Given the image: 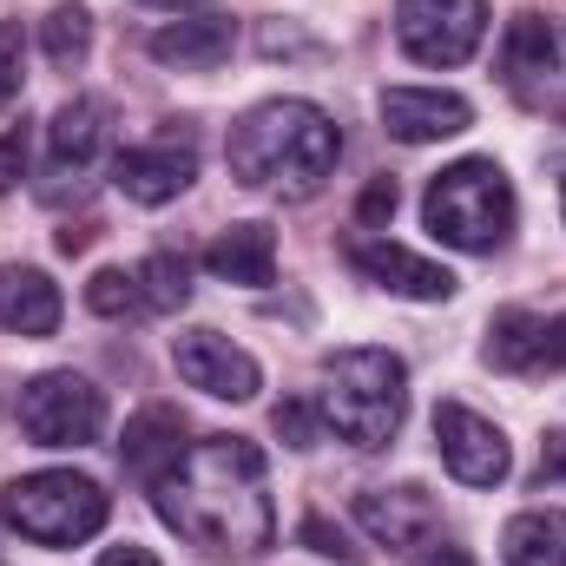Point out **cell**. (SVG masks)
<instances>
[{
    "label": "cell",
    "mask_w": 566,
    "mask_h": 566,
    "mask_svg": "<svg viewBox=\"0 0 566 566\" xmlns=\"http://www.w3.org/2000/svg\"><path fill=\"white\" fill-rule=\"evenodd\" d=\"M264 474H271V461H264L258 441L205 434L198 448H185V461L171 474L151 481V507L191 547H205L218 560H258L277 534Z\"/></svg>",
    "instance_id": "obj_1"
},
{
    "label": "cell",
    "mask_w": 566,
    "mask_h": 566,
    "mask_svg": "<svg viewBox=\"0 0 566 566\" xmlns=\"http://www.w3.org/2000/svg\"><path fill=\"white\" fill-rule=\"evenodd\" d=\"M336 151H343L336 119L310 99H264L224 139L231 178L251 191H283V198H316L323 178L336 171Z\"/></svg>",
    "instance_id": "obj_2"
},
{
    "label": "cell",
    "mask_w": 566,
    "mask_h": 566,
    "mask_svg": "<svg viewBox=\"0 0 566 566\" xmlns=\"http://www.w3.org/2000/svg\"><path fill=\"white\" fill-rule=\"evenodd\" d=\"M409 416V369L402 356L356 343V349H329L323 356V422L336 428L349 448L376 454L402 434Z\"/></svg>",
    "instance_id": "obj_3"
},
{
    "label": "cell",
    "mask_w": 566,
    "mask_h": 566,
    "mask_svg": "<svg viewBox=\"0 0 566 566\" xmlns=\"http://www.w3.org/2000/svg\"><path fill=\"white\" fill-rule=\"evenodd\" d=\"M422 224L454 251H501L514 238V185L494 158H454L422 191Z\"/></svg>",
    "instance_id": "obj_4"
},
{
    "label": "cell",
    "mask_w": 566,
    "mask_h": 566,
    "mask_svg": "<svg viewBox=\"0 0 566 566\" xmlns=\"http://www.w3.org/2000/svg\"><path fill=\"white\" fill-rule=\"evenodd\" d=\"M7 527L33 547H80L106 527L113 514V494L93 481V474H73V468H40V474H20L0 501Z\"/></svg>",
    "instance_id": "obj_5"
},
{
    "label": "cell",
    "mask_w": 566,
    "mask_h": 566,
    "mask_svg": "<svg viewBox=\"0 0 566 566\" xmlns=\"http://www.w3.org/2000/svg\"><path fill=\"white\" fill-rule=\"evenodd\" d=\"M13 416H20V434L33 448H86L106 434V396L73 369H46L20 389Z\"/></svg>",
    "instance_id": "obj_6"
},
{
    "label": "cell",
    "mask_w": 566,
    "mask_h": 566,
    "mask_svg": "<svg viewBox=\"0 0 566 566\" xmlns=\"http://www.w3.org/2000/svg\"><path fill=\"white\" fill-rule=\"evenodd\" d=\"M396 40L416 66H468L488 40V0H396Z\"/></svg>",
    "instance_id": "obj_7"
},
{
    "label": "cell",
    "mask_w": 566,
    "mask_h": 566,
    "mask_svg": "<svg viewBox=\"0 0 566 566\" xmlns=\"http://www.w3.org/2000/svg\"><path fill=\"white\" fill-rule=\"evenodd\" d=\"M434 448H441V468L454 481H468V488H501L507 468H514L507 434L488 416H474L468 402H441L434 409Z\"/></svg>",
    "instance_id": "obj_8"
},
{
    "label": "cell",
    "mask_w": 566,
    "mask_h": 566,
    "mask_svg": "<svg viewBox=\"0 0 566 566\" xmlns=\"http://www.w3.org/2000/svg\"><path fill=\"white\" fill-rule=\"evenodd\" d=\"M171 363H178V376H185L191 389H205V396H218V402H251V396L264 389L258 356L238 349V343L218 336V329H185V336L171 343Z\"/></svg>",
    "instance_id": "obj_9"
},
{
    "label": "cell",
    "mask_w": 566,
    "mask_h": 566,
    "mask_svg": "<svg viewBox=\"0 0 566 566\" xmlns=\"http://www.w3.org/2000/svg\"><path fill=\"white\" fill-rule=\"evenodd\" d=\"M488 363L501 376H560L566 369V316H541V310H501L488 329Z\"/></svg>",
    "instance_id": "obj_10"
},
{
    "label": "cell",
    "mask_w": 566,
    "mask_h": 566,
    "mask_svg": "<svg viewBox=\"0 0 566 566\" xmlns=\"http://www.w3.org/2000/svg\"><path fill=\"white\" fill-rule=\"evenodd\" d=\"M191 178H198V145L178 139V133L126 145V151L113 158V185H119L133 205H171Z\"/></svg>",
    "instance_id": "obj_11"
},
{
    "label": "cell",
    "mask_w": 566,
    "mask_h": 566,
    "mask_svg": "<svg viewBox=\"0 0 566 566\" xmlns=\"http://www.w3.org/2000/svg\"><path fill=\"white\" fill-rule=\"evenodd\" d=\"M356 521L369 527L376 547H396V554H416L441 534V507L428 488H376V494H356Z\"/></svg>",
    "instance_id": "obj_12"
},
{
    "label": "cell",
    "mask_w": 566,
    "mask_h": 566,
    "mask_svg": "<svg viewBox=\"0 0 566 566\" xmlns=\"http://www.w3.org/2000/svg\"><path fill=\"white\" fill-rule=\"evenodd\" d=\"M382 126H389V139H402V145H434V139L468 133L474 106L461 93H441V86H389L382 93Z\"/></svg>",
    "instance_id": "obj_13"
},
{
    "label": "cell",
    "mask_w": 566,
    "mask_h": 566,
    "mask_svg": "<svg viewBox=\"0 0 566 566\" xmlns=\"http://www.w3.org/2000/svg\"><path fill=\"white\" fill-rule=\"evenodd\" d=\"M343 258H349L369 283L396 290V296H416V303H441V296H454V277H448L441 264H428V258L402 251V244H389V238H349Z\"/></svg>",
    "instance_id": "obj_14"
},
{
    "label": "cell",
    "mask_w": 566,
    "mask_h": 566,
    "mask_svg": "<svg viewBox=\"0 0 566 566\" xmlns=\"http://www.w3.org/2000/svg\"><path fill=\"white\" fill-rule=\"evenodd\" d=\"M231 46H238V27H231L224 13L171 20V27H158V33L145 40V53H151L158 66H178V73H211V66L231 60Z\"/></svg>",
    "instance_id": "obj_15"
},
{
    "label": "cell",
    "mask_w": 566,
    "mask_h": 566,
    "mask_svg": "<svg viewBox=\"0 0 566 566\" xmlns=\"http://www.w3.org/2000/svg\"><path fill=\"white\" fill-rule=\"evenodd\" d=\"M119 461H126V474L133 481H158V474H171L178 461H185V416L171 409V402H151L139 409L133 422H126V441H119Z\"/></svg>",
    "instance_id": "obj_16"
},
{
    "label": "cell",
    "mask_w": 566,
    "mask_h": 566,
    "mask_svg": "<svg viewBox=\"0 0 566 566\" xmlns=\"http://www.w3.org/2000/svg\"><path fill=\"white\" fill-rule=\"evenodd\" d=\"M205 271L218 283L264 290V283L277 277V231L271 224H231V231H218V244L205 251Z\"/></svg>",
    "instance_id": "obj_17"
},
{
    "label": "cell",
    "mask_w": 566,
    "mask_h": 566,
    "mask_svg": "<svg viewBox=\"0 0 566 566\" xmlns=\"http://www.w3.org/2000/svg\"><path fill=\"white\" fill-rule=\"evenodd\" d=\"M0 323L13 336H53L60 329V283L33 264H7L0 271Z\"/></svg>",
    "instance_id": "obj_18"
},
{
    "label": "cell",
    "mask_w": 566,
    "mask_h": 566,
    "mask_svg": "<svg viewBox=\"0 0 566 566\" xmlns=\"http://www.w3.org/2000/svg\"><path fill=\"white\" fill-rule=\"evenodd\" d=\"M46 139H53V165H60V171H93V165L106 158V145H113L106 106H99V99H73V106H60L53 126H46Z\"/></svg>",
    "instance_id": "obj_19"
},
{
    "label": "cell",
    "mask_w": 566,
    "mask_h": 566,
    "mask_svg": "<svg viewBox=\"0 0 566 566\" xmlns=\"http://www.w3.org/2000/svg\"><path fill=\"white\" fill-rule=\"evenodd\" d=\"M501 66H507V80H514V86H521V80H547V73H566V33L554 27V20H541V13H521V20L507 27Z\"/></svg>",
    "instance_id": "obj_20"
},
{
    "label": "cell",
    "mask_w": 566,
    "mask_h": 566,
    "mask_svg": "<svg viewBox=\"0 0 566 566\" xmlns=\"http://www.w3.org/2000/svg\"><path fill=\"white\" fill-rule=\"evenodd\" d=\"M501 547H507V566H566V514L560 507L514 514Z\"/></svg>",
    "instance_id": "obj_21"
},
{
    "label": "cell",
    "mask_w": 566,
    "mask_h": 566,
    "mask_svg": "<svg viewBox=\"0 0 566 566\" xmlns=\"http://www.w3.org/2000/svg\"><path fill=\"white\" fill-rule=\"evenodd\" d=\"M40 46H46V60L66 73V66H80L86 53H93V13L80 7V0H66V7H53L46 20H40Z\"/></svg>",
    "instance_id": "obj_22"
},
{
    "label": "cell",
    "mask_w": 566,
    "mask_h": 566,
    "mask_svg": "<svg viewBox=\"0 0 566 566\" xmlns=\"http://www.w3.org/2000/svg\"><path fill=\"white\" fill-rule=\"evenodd\" d=\"M133 277H139L145 310H185V303H191V264L171 258V251H151Z\"/></svg>",
    "instance_id": "obj_23"
},
{
    "label": "cell",
    "mask_w": 566,
    "mask_h": 566,
    "mask_svg": "<svg viewBox=\"0 0 566 566\" xmlns=\"http://www.w3.org/2000/svg\"><path fill=\"white\" fill-rule=\"evenodd\" d=\"M86 310H93V316H106V323L139 316V310H145L139 277H133V271H93V283H86Z\"/></svg>",
    "instance_id": "obj_24"
},
{
    "label": "cell",
    "mask_w": 566,
    "mask_h": 566,
    "mask_svg": "<svg viewBox=\"0 0 566 566\" xmlns=\"http://www.w3.org/2000/svg\"><path fill=\"white\" fill-rule=\"evenodd\" d=\"M296 541L310 547V554H323V560H343V566H363V547L343 534V527H329L323 514H303V527H296Z\"/></svg>",
    "instance_id": "obj_25"
},
{
    "label": "cell",
    "mask_w": 566,
    "mask_h": 566,
    "mask_svg": "<svg viewBox=\"0 0 566 566\" xmlns=\"http://www.w3.org/2000/svg\"><path fill=\"white\" fill-rule=\"evenodd\" d=\"M271 428H277L290 448H316V441H323V422H316V409H310V402H277Z\"/></svg>",
    "instance_id": "obj_26"
},
{
    "label": "cell",
    "mask_w": 566,
    "mask_h": 566,
    "mask_svg": "<svg viewBox=\"0 0 566 566\" xmlns=\"http://www.w3.org/2000/svg\"><path fill=\"white\" fill-rule=\"evenodd\" d=\"M356 218L376 231V224H389L396 218V178H369V191L356 198Z\"/></svg>",
    "instance_id": "obj_27"
},
{
    "label": "cell",
    "mask_w": 566,
    "mask_h": 566,
    "mask_svg": "<svg viewBox=\"0 0 566 566\" xmlns=\"http://www.w3.org/2000/svg\"><path fill=\"white\" fill-rule=\"evenodd\" d=\"M20 99V27H0V113Z\"/></svg>",
    "instance_id": "obj_28"
},
{
    "label": "cell",
    "mask_w": 566,
    "mask_h": 566,
    "mask_svg": "<svg viewBox=\"0 0 566 566\" xmlns=\"http://www.w3.org/2000/svg\"><path fill=\"white\" fill-rule=\"evenodd\" d=\"M20 171H27V126L0 133V191H13V185H20Z\"/></svg>",
    "instance_id": "obj_29"
},
{
    "label": "cell",
    "mask_w": 566,
    "mask_h": 566,
    "mask_svg": "<svg viewBox=\"0 0 566 566\" xmlns=\"http://www.w3.org/2000/svg\"><path fill=\"white\" fill-rule=\"evenodd\" d=\"M258 46H264V53H271V60H283V53H316V46H310V40H303V33H296V27H277V20H271V27H264V40H258Z\"/></svg>",
    "instance_id": "obj_30"
},
{
    "label": "cell",
    "mask_w": 566,
    "mask_h": 566,
    "mask_svg": "<svg viewBox=\"0 0 566 566\" xmlns=\"http://www.w3.org/2000/svg\"><path fill=\"white\" fill-rule=\"evenodd\" d=\"M541 481H566V428L541 441Z\"/></svg>",
    "instance_id": "obj_31"
},
{
    "label": "cell",
    "mask_w": 566,
    "mask_h": 566,
    "mask_svg": "<svg viewBox=\"0 0 566 566\" xmlns=\"http://www.w3.org/2000/svg\"><path fill=\"white\" fill-rule=\"evenodd\" d=\"M99 566H165V560H158L151 547H133V541H126V547H106V554H99Z\"/></svg>",
    "instance_id": "obj_32"
},
{
    "label": "cell",
    "mask_w": 566,
    "mask_h": 566,
    "mask_svg": "<svg viewBox=\"0 0 566 566\" xmlns=\"http://www.w3.org/2000/svg\"><path fill=\"white\" fill-rule=\"evenodd\" d=\"M93 238H99V231H93V224H66V231H60V238H53V244H60V251H66V258H80V251H86V244H93Z\"/></svg>",
    "instance_id": "obj_33"
},
{
    "label": "cell",
    "mask_w": 566,
    "mask_h": 566,
    "mask_svg": "<svg viewBox=\"0 0 566 566\" xmlns=\"http://www.w3.org/2000/svg\"><path fill=\"white\" fill-rule=\"evenodd\" d=\"M145 7H171L178 13V7H198V0H145Z\"/></svg>",
    "instance_id": "obj_34"
},
{
    "label": "cell",
    "mask_w": 566,
    "mask_h": 566,
    "mask_svg": "<svg viewBox=\"0 0 566 566\" xmlns=\"http://www.w3.org/2000/svg\"><path fill=\"white\" fill-rule=\"evenodd\" d=\"M560 218H566V178H560Z\"/></svg>",
    "instance_id": "obj_35"
}]
</instances>
